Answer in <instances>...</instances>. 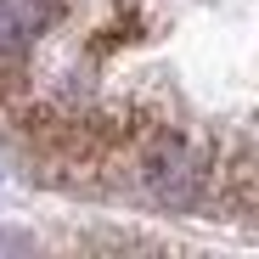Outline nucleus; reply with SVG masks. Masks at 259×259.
I'll list each match as a JSON object with an SVG mask.
<instances>
[{
  "mask_svg": "<svg viewBox=\"0 0 259 259\" xmlns=\"http://www.w3.org/2000/svg\"><path fill=\"white\" fill-rule=\"evenodd\" d=\"M141 186L158 197V203H197L203 181H208V152L186 136H175V130H147L141 136Z\"/></svg>",
  "mask_w": 259,
  "mask_h": 259,
  "instance_id": "1",
  "label": "nucleus"
},
{
  "mask_svg": "<svg viewBox=\"0 0 259 259\" xmlns=\"http://www.w3.org/2000/svg\"><path fill=\"white\" fill-rule=\"evenodd\" d=\"M57 17H62V0H0V62L17 68Z\"/></svg>",
  "mask_w": 259,
  "mask_h": 259,
  "instance_id": "2",
  "label": "nucleus"
}]
</instances>
